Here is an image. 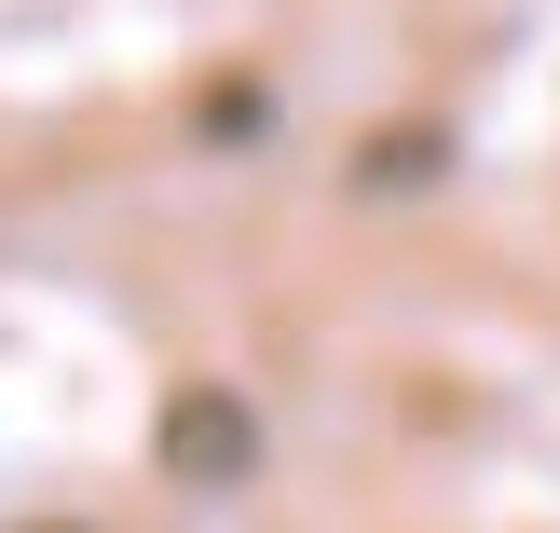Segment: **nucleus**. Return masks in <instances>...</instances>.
I'll list each match as a JSON object with an SVG mask.
<instances>
[{
    "label": "nucleus",
    "instance_id": "1",
    "mask_svg": "<svg viewBox=\"0 0 560 533\" xmlns=\"http://www.w3.org/2000/svg\"><path fill=\"white\" fill-rule=\"evenodd\" d=\"M164 438H178L191 479H233V465H246V410H233V397H178V425H164Z\"/></svg>",
    "mask_w": 560,
    "mask_h": 533
}]
</instances>
